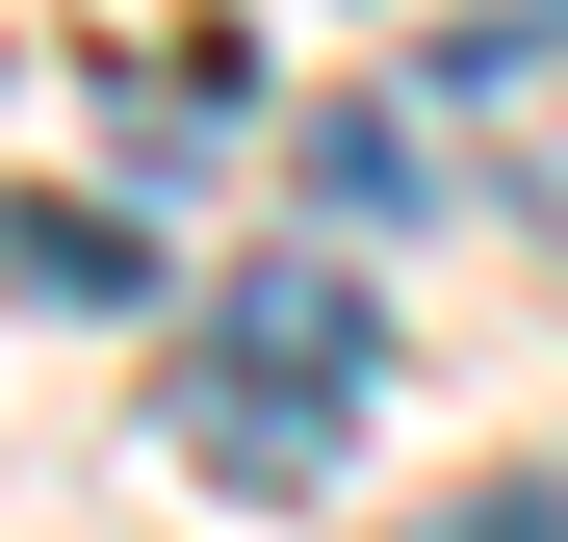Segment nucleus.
<instances>
[{"instance_id": "1", "label": "nucleus", "mask_w": 568, "mask_h": 542, "mask_svg": "<svg viewBox=\"0 0 568 542\" xmlns=\"http://www.w3.org/2000/svg\"><path fill=\"white\" fill-rule=\"evenodd\" d=\"M362 388H388V310H362L336 258H233V336L181 361L155 466H181V491H233V517H311V491L362 466Z\"/></svg>"}, {"instance_id": "2", "label": "nucleus", "mask_w": 568, "mask_h": 542, "mask_svg": "<svg viewBox=\"0 0 568 542\" xmlns=\"http://www.w3.org/2000/svg\"><path fill=\"white\" fill-rule=\"evenodd\" d=\"M439 104H491V130H517V181H542V233H568V0L439 27Z\"/></svg>"}, {"instance_id": "3", "label": "nucleus", "mask_w": 568, "mask_h": 542, "mask_svg": "<svg viewBox=\"0 0 568 542\" xmlns=\"http://www.w3.org/2000/svg\"><path fill=\"white\" fill-rule=\"evenodd\" d=\"M0 310H155V233L130 207H0Z\"/></svg>"}, {"instance_id": "4", "label": "nucleus", "mask_w": 568, "mask_h": 542, "mask_svg": "<svg viewBox=\"0 0 568 542\" xmlns=\"http://www.w3.org/2000/svg\"><path fill=\"white\" fill-rule=\"evenodd\" d=\"M311 181H336L362 233H388V207H439V130H388V104H362V130H311Z\"/></svg>"}, {"instance_id": "5", "label": "nucleus", "mask_w": 568, "mask_h": 542, "mask_svg": "<svg viewBox=\"0 0 568 542\" xmlns=\"http://www.w3.org/2000/svg\"><path fill=\"white\" fill-rule=\"evenodd\" d=\"M439 542H568V517H542V491H491V517H439Z\"/></svg>"}]
</instances>
